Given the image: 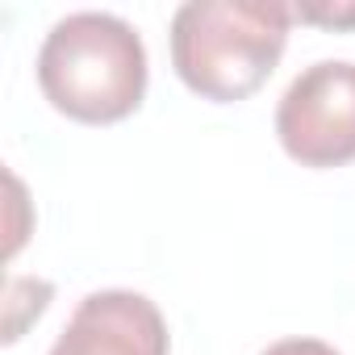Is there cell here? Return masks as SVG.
I'll return each instance as SVG.
<instances>
[{
	"mask_svg": "<svg viewBox=\"0 0 355 355\" xmlns=\"http://www.w3.org/2000/svg\"><path fill=\"white\" fill-rule=\"evenodd\" d=\"M288 26L276 0H193L171 17V67L205 101H243L276 71Z\"/></svg>",
	"mask_w": 355,
	"mask_h": 355,
	"instance_id": "obj_1",
	"label": "cell"
},
{
	"mask_svg": "<svg viewBox=\"0 0 355 355\" xmlns=\"http://www.w3.org/2000/svg\"><path fill=\"white\" fill-rule=\"evenodd\" d=\"M42 96L84 125L130 117L146 92V46L113 13L63 17L38 51Z\"/></svg>",
	"mask_w": 355,
	"mask_h": 355,
	"instance_id": "obj_2",
	"label": "cell"
},
{
	"mask_svg": "<svg viewBox=\"0 0 355 355\" xmlns=\"http://www.w3.org/2000/svg\"><path fill=\"white\" fill-rule=\"evenodd\" d=\"M276 138L301 167L355 159V63L305 67L276 105Z\"/></svg>",
	"mask_w": 355,
	"mask_h": 355,
	"instance_id": "obj_3",
	"label": "cell"
},
{
	"mask_svg": "<svg viewBox=\"0 0 355 355\" xmlns=\"http://www.w3.org/2000/svg\"><path fill=\"white\" fill-rule=\"evenodd\" d=\"M51 355H167V322L150 297L105 288L76 305Z\"/></svg>",
	"mask_w": 355,
	"mask_h": 355,
	"instance_id": "obj_4",
	"label": "cell"
},
{
	"mask_svg": "<svg viewBox=\"0 0 355 355\" xmlns=\"http://www.w3.org/2000/svg\"><path fill=\"white\" fill-rule=\"evenodd\" d=\"M293 17L326 26V30H355V5H297Z\"/></svg>",
	"mask_w": 355,
	"mask_h": 355,
	"instance_id": "obj_5",
	"label": "cell"
},
{
	"mask_svg": "<svg viewBox=\"0 0 355 355\" xmlns=\"http://www.w3.org/2000/svg\"><path fill=\"white\" fill-rule=\"evenodd\" d=\"M263 355H338L334 347H326L322 338H284L276 347H268Z\"/></svg>",
	"mask_w": 355,
	"mask_h": 355,
	"instance_id": "obj_6",
	"label": "cell"
}]
</instances>
